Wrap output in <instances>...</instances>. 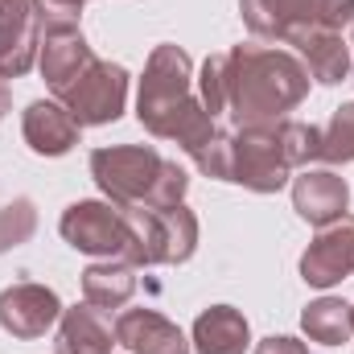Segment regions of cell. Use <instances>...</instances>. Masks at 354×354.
I'll use <instances>...</instances> for the list:
<instances>
[{"label": "cell", "instance_id": "ac0fdd59", "mask_svg": "<svg viewBox=\"0 0 354 354\" xmlns=\"http://www.w3.org/2000/svg\"><path fill=\"white\" fill-rule=\"evenodd\" d=\"M132 292H136V268L124 260H99L83 272V297L103 313L124 309L132 301Z\"/></svg>", "mask_w": 354, "mask_h": 354}, {"label": "cell", "instance_id": "603a6c76", "mask_svg": "<svg viewBox=\"0 0 354 354\" xmlns=\"http://www.w3.org/2000/svg\"><path fill=\"white\" fill-rule=\"evenodd\" d=\"M83 4H91V0H37V33L41 29H62V25H79Z\"/></svg>", "mask_w": 354, "mask_h": 354}, {"label": "cell", "instance_id": "30bf717a", "mask_svg": "<svg viewBox=\"0 0 354 354\" xmlns=\"http://www.w3.org/2000/svg\"><path fill=\"white\" fill-rule=\"evenodd\" d=\"M95 62V50L87 46L79 25H62V29H41V50H37V71L46 79V87L54 91V99H62L66 91L83 79Z\"/></svg>", "mask_w": 354, "mask_h": 354}, {"label": "cell", "instance_id": "8992f818", "mask_svg": "<svg viewBox=\"0 0 354 354\" xmlns=\"http://www.w3.org/2000/svg\"><path fill=\"white\" fill-rule=\"evenodd\" d=\"M58 231L83 256L124 260V252H128V218H124V206H115L107 198H79V202H71L62 210V218H58Z\"/></svg>", "mask_w": 354, "mask_h": 354}, {"label": "cell", "instance_id": "9a60e30c", "mask_svg": "<svg viewBox=\"0 0 354 354\" xmlns=\"http://www.w3.org/2000/svg\"><path fill=\"white\" fill-rule=\"evenodd\" d=\"M115 346V326L107 322L103 309H95L91 301L75 305V309H62L58 317V354H111Z\"/></svg>", "mask_w": 354, "mask_h": 354}, {"label": "cell", "instance_id": "8fae6325", "mask_svg": "<svg viewBox=\"0 0 354 354\" xmlns=\"http://www.w3.org/2000/svg\"><path fill=\"white\" fill-rule=\"evenodd\" d=\"M351 206V185L338 169H301L292 177V210L309 227H330L346 214Z\"/></svg>", "mask_w": 354, "mask_h": 354}, {"label": "cell", "instance_id": "6da1fadb", "mask_svg": "<svg viewBox=\"0 0 354 354\" xmlns=\"http://www.w3.org/2000/svg\"><path fill=\"white\" fill-rule=\"evenodd\" d=\"M136 120L149 136L174 140L185 157H198L218 132L214 115L202 107L194 91V62L174 41H161L145 62V79L136 91Z\"/></svg>", "mask_w": 354, "mask_h": 354}, {"label": "cell", "instance_id": "7a4b0ae2", "mask_svg": "<svg viewBox=\"0 0 354 354\" xmlns=\"http://www.w3.org/2000/svg\"><path fill=\"white\" fill-rule=\"evenodd\" d=\"M309 71L297 54L272 46H235L227 54V111L235 128L288 120L309 95Z\"/></svg>", "mask_w": 354, "mask_h": 354}, {"label": "cell", "instance_id": "2e32d148", "mask_svg": "<svg viewBox=\"0 0 354 354\" xmlns=\"http://www.w3.org/2000/svg\"><path fill=\"white\" fill-rule=\"evenodd\" d=\"M189 346L198 354H243L252 346V326L235 305H210L198 313Z\"/></svg>", "mask_w": 354, "mask_h": 354}, {"label": "cell", "instance_id": "7402d4cb", "mask_svg": "<svg viewBox=\"0 0 354 354\" xmlns=\"http://www.w3.org/2000/svg\"><path fill=\"white\" fill-rule=\"evenodd\" d=\"M194 91L202 99V107L210 115H223L227 111V54H210L194 79Z\"/></svg>", "mask_w": 354, "mask_h": 354}, {"label": "cell", "instance_id": "277c9868", "mask_svg": "<svg viewBox=\"0 0 354 354\" xmlns=\"http://www.w3.org/2000/svg\"><path fill=\"white\" fill-rule=\"evenodd\" d=\"M239 17L256 37L292 46L309 29L354 25V0H239Z\"/></svg>", "mask_w": 354, "mask_h": 354}, {"label": "cell", "instance_id": "4316f807", "mask_svg": "<svg viewBox=\"0 0 354 354\" xmlns=\"http://www.w3.org/2000/svg\"><path fill=\"white\" fill-rule=\"evenodd\" d=\"M351 313H354V305H351Z\"/></svg>", "mask_w": 354, "mask_h": 354}, {"label": "cell", "instance_id": "9c48e42d", "mask_svg": "<svg viewBox=\"0 0 354 354\" xmlns=\"http://www.w3.org/2000/svg\"><path fill=\"white\" fill-rule=\"evenodd\" d=\"M354 276V214H342L330 227H317L313 243L301 256V280L313 288H334Z\"/></svg>", "mask_w": 354, "mask_h": 354}, {"label": "cell", "instance_id": "e0dca14e", "mask_svg": "<svg viewBox=\"0 0 354 354\" xmlns=\"http://www.w3.org/2000/svg\"><path fill=\"white\" fill-rule=\"evenodd\" d=\"M124 218H128V252H124V264H132V268L169 264V218H165V210L124 206Z\"/></svg>", "mask_w": 354, "mask_h": 354}, {"label": "cell", "instance_id": "4fadbf2b", "mask_svg": "<svg viewBox=\"0 0 354 354\" xmlns=\"http://www.w3.org/2000/svg\"><path fill=\"white\" fill-rule=\"evenodd\" d=\"M115 342L128 354H189L185 334L157 309H120Z\"/></svg>", "mask_w": 354, "mask_h": 354}, {"label": "cell", "instance_id": "d6986e66", "mask_svg": "<svg viewBox=\"0 0 354 354\" xmlns=\"http://www.w3.org/2000/svg\"><path fill=\"white\" fill-rule=\"evenodd\" d=\"M301 330L309 342H322V346H346L354 338V313L351 301L342 297H317L305 305L301 313Z\"/></svg>", "mask_w": 354, "mask_h": 354}, {"label": "cell", "instance_id": "484cf974", "mask_svg": "<svg viewBox=\"0 0 354 354\" xmlns=\"http://www.w3.org/2000/svg\"><path fill=\"white\" fill-rule=\"evenodd\" d=\"M12 111V95H8V83H4V75H0V120Z\"/></svg>", "mask_w": 354, "mask_h": 354}, {"label": "cell", "instance_id": "7c38bea8", "mask_svg": "<svg viewBox=\"0 0 354 354\" xmlns=\"http://www.w3.org/2000/svg\"><path fill=\"white\" fill-rule=\"evenodd\" d=\"M21 132H25V145L37 157H66L79 145L83 124L66 111V103H58V99H33L25 107V115H21Z\"/></svg>", "mask_w": 354, "mask_h": 354}, {"label": "cell", "instance_id": "3957f363", "mask_svg": "<svg viewBox=\"0 0 354 354\" xmlns=\"http://www.w3.org/2000/svg\"><path fill=\"white\" fill-rule=\"evenodd\" d=\"M292 157L284 140V120L260 124V128H235L227 132V157H223V181L243 185L252 194H276L292 177Z\"/></svg>", "mask_w": 354, "mask_h": 354}, {"label": "cell", "instance_id": "ffe728a7", "mask_svg": "<svg viewBox=\"0 0 354 354\" xmlns=\"http://www.w3.org/2000/svg\"><path fill=\"white\" fill-rule=\"evenodd\" d=\"M322 161L330 169L354 161V99L342 103V107H334L330 124L322 128Z\"/></svg>", "mask_w": 354, "mask_h": 354}, {"label": "cell", "instance_id": "44dd1931", "mask_svg": "<svg viewBox=\"0 0 354 354\" xmlns=\"http://www.w3.org/2000/svg\"><path fill=\"white\" fill-rule=\"evenodd\" d=\"M37 231V206L33 198H12L8 206H0V256L29 243Z\"/></svg>", "mask_w": 354, "mask_h": 354}, {"label": "cell", "instance_id": "5bb4252c", "mask_svg": "<svg viewBox=\"0 0 354 354\" xmlns=\"http://www.w3.org/2000/svg\"><path fill=\"white\" fill-rule=\"evenodd\" d=\"M292 50L301 54L305 71L313 83L322 87H338L351 79V46L338 29H309L292 41Z\"/></svg>", "mask_w": 354, "mask_h": 354}, {"label": "cell", "instance_id": "83f0119b", "mask_svg": "<svg viewBox=\"0 0 354 354\" xmlns=\"http://www.w3.org/2000/svg\"><path fill=\"white\" fill-rule=\"evenodd\" d=\"M351 46H354V41H351Z\"/></svg>", "mask_w": 354, "mask_h": 354}, {"label": "cell", "instance_id": "cb8c5ba5", "mask_svg": "<svg viewBox=\"0 0 354 354\" xmlns=\"http://www.w3.org/2000/svg\"><path fill=\"white\" fill-rule=\"evenodd\" d=\"M256 354H309V346L292 334H272L264 342H256Z\"/></svg>", "mask_w": 354, "mask_h": 354}, {"label": "cell", "instance_id": "d4e9b609", "mask_svg": "<svg viewBox=\"0 0 354 354\" xmlns=\"http://www.w3.org/2000/svg\"><path fill=\"white\" fill-rule=\"evenodd\" d=\"M0 21H37V0H0Z\"/></svg>", "mask_w": 354, "mask_h": 354}, {"label": "cell", "instance_id": "52a82bcc", "mask_svg": "<svg viewBox=\"0 0 354 354\" xmlns=\"http://www.w3.org/2000/svg\"><path fill=\"white\" fill-rule=\"evenodd\" d=\"M58 103H66V111L83 124V128H99V124H115L128 107V71L120 62H103L95 58L83 79L66 91Z\"/></svg>", "mask_w": 354, "mask_h": 354}, {"label": "cell", "instance_id": "5b68a950", "mask_svg": "<svg viewBox=\"0 0 354 354\" xmlns=\"http://www.w3.org/2000/svg\"><path fill=\"white\" fill-rule=\"evenodd\" d=\"M165 157L153 145H107L91 153V177L115 206H149Z\"/></svg>", "mask_w": 354, "mask_h": 354}, {"label": "cell", "instance_id": "ba28073f", "mask_svg": "<svg viewBox=\"0 0 354 354\" xmlns=\"http://www.w3.org/2000/svg\"><path fill=\"white\" fill-rule=\"evenodd\" d=\"M62 317V301L50 284L37 280H17L0 292V330L12 338H46Z\"/></svg>", "mask_w": 354, "mask_h": 354}]
</instances>
